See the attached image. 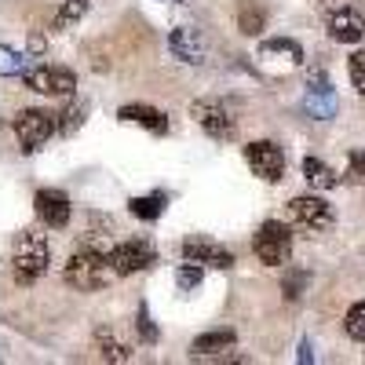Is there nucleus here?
Here are the masks:
<instances>
[{
  "mask_svg": "<svg viewBox=\"0 0 365 365\" xmlns=\"http://www.w3.org/2000/svg\"><path fill=\"white\" fill-rule=\"evenodd\" d=\"M48 259H51L48 241L41 234L22 230L15 237V252H11V278H15V285H37L48 274Z\"/></svg>",
  "mask_w": 365,
  "mask_h": 365,
  "instance_id": "1",
  "label": "nucleus"
},
{
  "mask_svg": "<svg viewBox=\"0 0 365 365\" xmlns=\"http://www.w3.org/2000/svg\"><path fill=\"white\" fill-rule=\"evenodd\" d=\"M11 128H15V139L26 154H37V150L51 139V132L58 128V113H48L41 106H26L11 117Z\"/></svg>",
  "mask_w": 365,
  "mask_h": 365,
  "instance_id": "2",
  "label": "nucleus"
},
{
  "mask_svg": "<svg viewBox=\"0 0 365 365\" xmlns=\"http://www.w3.org/2000/svg\"><path fill=\"white\" fill-rule=\"evenodd\" d=\"M106 270H110V259L106 252L99 249H81L66 259V282L81 292H96L106 285Z\"/></svg>",
  "mask_w": 365,
  "mask_h": 365,
  "instance_id": "3",
  "label": "nucleus"
},
{
  "mask_svg": "<svg viewBox=\"0 0 365 365\" xmlns=\"http://www.w3.org/2000/svg\"><path fill=\"white\" fill-rule=\"evenodd\" d=\"M190 117L201 125V132H205L208 139L227 143V139H234V132H237V117H234L230 103H223V99H197V103L190 106Z\"/></svg>",
  "mask_w": 365,
  "mask_h": 365,
  "instance_id": "4",
  "label": "nucleus"
},
{
  "mask_svg": "<svg viewBox=\"0 0 365 365\" xmlns=\"http://www.w3.org/2000/svg\"><path fill=\"white\" fill-rule=\"evenodd\" d=\"M252 252H256V259L267 263V267L289 263V252H292V234H289V227L278 223V220L263 223V227L256 230V237H252Z\"/></svg>",
  "mask_w": 365,
  "mask_h": 365,
  "instance_id": "5",
  "label": "nucleus"
},
{
  "mask_svg": "<svg viewBox=\"0 0 365 365\" xmlns=\"http://www.w3.org/2000/svg\"><path fill=\"white\" fill-rule=\"evenodd\" d=\"M106 259H110V270L117 274V278H128V274H139V270H146V267H154L158 263V252H154V245L150 241H120V245H113L110 252H106Z\"/></svg>",
  "mask_w": 365,
  "mask_h": 365,
  "instance_id": "6",
  "label": "nucleus"
},
{
  "mask_svg": "<svg viewBox=\"0 0 365 365\" xmlns=\"http://www.w3.org/2000/svg\"><path fill=\"white\" fill-rule=\"evenodd\" d=\"M22 81L37 96H73L77 91V73L70 66H34L22 73Z\"/></svg>",
  "mask_w": 365,
  "mask_h": 365,
  "instance_id": "7",
  "label": "nucleus"
},
{
  "mask_svg": "<svg viewBox=\"0 0 365 365\" xmlns=\"http://www.w3.org/2000/svg\"><path fill=\"white\" fill-rule=\"evenodd\" d=\"M285 216L296 223V227H307V230H325L332 227V208L325 197H314V194H299L285 205Z\"/></svg>",
  "mask_w": 365,
  "mask_h": 365,
  "instance_id": "8",
  "label": "nucleus"
},
{
  "mask_svg": "<svg viewBox=\"0 0 365 365\" xmlns=\"http://www.w3.org/2000/svg\"><path fill=\"white\" fill-rule=\"evenodd\" d=\"M245 161H249V168H252L259 179H267V182H278V179L285 175V154H282V146L270 143V139L249 143V146H245Z\"/></svg>",
  "mask_w": 365,
  "mask_h": 365,
  "instance_id": "9",
  "label": "nucleus"
},
{
  "mask_svg": "<svg viewBox=\"0 0 365 365\" xmlns=\"http://www.w3.org/2000/svg\"><path fill=\"white\" fill-rule=\"evenodd\" d=\"M182 259L201 263V267H216V270H230L234 267V252L216 245V241H208V237H187L182 241Z\"/></svg>",
  "mask_w": 365,
  "mask_h": 365,
  "instance_id": "10",
  "label": "nucleus"
},
{
  "mask_svg": "<svg viewBox=\"0 0 365 365\" xmlns=\"http://www.w3.org/2000/svg\"><path fill=\"white\" fill-rule=\"evenodd\" d=\"M34 212H37V220L51 230H63L70 223V197L63 190H37L34 197Z\"/></svg>",
  "mask_w": 365,
  "mask_h": 365,
  "instance_id": "11",
  "label": "nucleus"
},
{
  "mask_svg": "<svg viewBox=\"0 0 365 365\" xmlns=\"http://www.w3.org/2000/svg\"><path fill=\"white\" fill-rule=\"evenodd\" d=\"M329 37L336 44H358L365 37V19L358 8H336L329 15Z\"/></svg>",
  "mask_w": 365,
  "mask_h": 365,
  "instance_id": "12",
  "label": "nucleus"
},
{
  "mask_svg": "<svg viewBox=\"0 0 365 365\" xmlns=\"http://www.w3.org/2000/svg\"><path fill=\"white\" fill-rule=\"evenodd\" d=\"M168 48H172V55L179 58V63H190V66H201L205 63V41H201L197 29H190V26L172 29Z\"/></svg>",
  "mask_w": 365,
  "mask_h": 365,
  "instance_id": "13",
  "label": "nucleus"
},
{
  "mask_svg": "<svg viewBox=\"0 0 365 365\" xmlns=\"http://www.w3.org/2000/svg\"><path fill=\"white\" fill-rule=\"evenodd\" d=\"M120 120H128V125H143L146 132H154V135H165L168 132V117L154 106H146V103H125L117 110Z\"/></svg>",
  "mask_w": 365,
  "mask_h": 365,
  "instance_id": "14",
  "label": "nucleus"
},
{
  "mask_svg": "<svg viewBox=\"0 0 365 365\" xmlns=\"http://www.w3.org/2000/svg\"><path fill=\"white\" fill-rule=\"evenodd\" d=\"M234 344H237V332L234 329H208V332H201V336L190 344V351L197 358H212V354L220 358V351H230Z\"/></svg>",
  "mask_w": 365,
  "mask_h": 365,
  "instance_id": "15",
  "label": "nucleus"
},
{
  "mask_svg": "<svg viewBox=\"0 0 365 365\" xmlns=\"http://www.w3.org/2000/svg\"><path fill=\"white\" fill-rule=\"evenodd\" d=\"M303 110H307L314 120H329V117H336L340 99H336V91H332L329 84H322V88H311V91H307V99H303Z\"/></svg>",
  "mask_w": 365,
  "mask_h": 365,
  "instance_id": "16",
  "label": "nucleus"
},
{
  "mask_svg": "<svg viewBox=\"0 0 365 365\" xmlns=\"http://www.w3.org/2000/svg\"><path fill=\"white\" fill-rule=\"evenodd\" d=\"M96 351L103 361H132V351L125 340L113 336V329H96Z\"/></svg>",
  "mask_w": 365,
  "mask_h": 365,
  "instance_id": "17",
  "label": "nucleus"
},
{
  "mask_svg": "<svg viewBox=\"0 0 365 365\" xmlns=\"http://www.w3.org/2000/svg\"><path fill=\"white\" fill-rule=\"evenodd\" d=\"M263 26H267V11L256 4V0H241L237 4V29L245 37H256L263 34Z\"/></svg>",
  "mask_w": 365,
  "mask_h": 365,
  "instance_id": "18",
  "label": "nucleus"
},
{
  "mask_svg": "<svg viewBox=\"0 0 365 365\" xmlns=\"http://www.w3.org/2000/svg\"><path fill=\"white\" fill-rule=\"evenodd\" d=\"M303 179H307L311 187H318V190H332L340 182V175L332 172L325 161H318V158H303Z\"/></svg>",
  "mask_w": 365,
  "mask_h": 365,
  "instance_id": "19",
  "label": "nucleus"
},
{
  "mask_svg": "<svg viewBox=\"0 0 365 365\" xmlns=\"http://www.w3.org/2000/svg\"><path fill=\"white\" fill-rule=\"evenodd\" d=\"M259 55L263 58H285V63H292V66H299L303 63V48L296 44V41H289V37H274V41H263L259 44Z\"/></svg>",
  "mask_w": 365,
  "mask_h": 365,
  "instance_id": "20",
  "label": "nucleus"
},
{
  "mask_svg": "<svg viewBox=\"0 0 365 365\" xmlns=\"http://www.w3.org/2000/svg\"><path fill=\"white\" fill-rule=\"evenodd\" d=\"M84 11H88V0H63L58 4V11H55V19H51V29H70V26H77L81 19H84Z\"/></svg>",
  "mask_w": 365,
  "mask_h": 365,
  "instance_id": "21",
  "label": "nucleus"
},
{
  "mask_svg": "<svg viewBox=\"0 0 365 365\" xmlns=\"http://www.w3.org/2000/svg\"><path fill=\"white\" fill-rule=\"evenodd\" d=\"M84 117H88V99H73L63 113H58V132H63V135H73V132L84 125Z\"/></svg>",
  "mask_w": 365,
  "mask_h": 365,
  "instance_id": "22",
  "label": "nucleus"
},
{
  "mask_svg": "<svg viewBox=\"0 0 365 365\" xmlns=\"http://www.w3.org/2000/svg\"><path fill=\"white\" fill-rule=\"evenodd\" d=\"M128 208H132V216H139V220H158L161 212H165V194H146V197H132L128 201Z\"/></svg>",
  "mask_w": 365,
  "mask_h": 365,
  "instance_id": "23",
  "label": "nucleus"
},
{
  "mask_svg": "<svg viewBox=\"0 0 365 365\" xmlns=\"http://www.w3.org/2000/svg\"><path fill=\"white\" fill-rule=\"evenodd\" d=\"M29 66V55L8 48V44H0V77H22Z\"/></svg>",
  "mask_w": 365,
  "mask_h": 365,
  "instance_id": "24",
  "label": "nucleus"
},
{
  "mask_svg": "<svg viewBox=\"0 0 365 365\" xmlns=\"http://www.w3.org/2000/svg\"><path fill=\"white\" fill-rule=\"evenodd\" d=\"M344 329H347V336H351L354 344H365V299H358L354 307L347 311Z\"/></svg>",
  "mask_w": 365,
  "mask_h": 365,
  "instance_id": "25",
  "label": "nucleus"
},
{
  "mask_svg": "<svg viewBox=\"0 0 365 365\" xmlns=\"http://www.w3.org/2000/svg\"><path fill=\"white\" fill-rule=\"evenodd\" d=\"M175 282H179V289H197L201 285V263H182L179 270H175Z\"/></svg>",
  "mask_w": 365,
  "mask_h": 365,
  "instance_id": "26",
  "label": "nucleus"
},
{
  "mask_svg": "<svg viewBox=\"0 0 365 365\" xmlns=\"http://www.w3.org/2000/svg\"><path fill=\"white\" fill-rule=\"evenodd\" d=\"M347 70H351V84H354V91H358V96H365V51H354V55H351Z\"/></svg>",
  "mask_w": 365,
  "mask_h": 365,
  "instance_id": "27",
  "label": "nucleus"
},
{
  "mask_svg": "<svg viewBox=\"0 0 365 365\" xmlns=\"http://www.w3.org/2000/svg\"><path fill=\"white\" fill-rule=\"evenodd\" d=\"M139 336H143V344H158V325L150 322V311H146V303H139Z\"/></svg>",
  "mask_w": 365,
  "mask_h": 365,
  "instance_id": "28",
  "label": "nucleus"
},
{
  "mask_svg": "<svg viewBox=\"0 0 365 365\" xmlns=\"http://www.w3.org/2000/svg\"><path fill=\"white\" fill-rule=\"evenodd\" d=\"M347 182H365V154L361 150H351V158H347Z\"/></svg>",
  "mask_w": 365,
  "mask_h": 365,
  "instance_id": "29",
  "label": "nucleus"
},
{
  "mask_svg": "<svg viewBox=\"0 0 365 365\" xmlns=\"http://www.w3.org/2000/svg\"><path fill=\"white\" fill-rule=\"evenodd\" d=\"M303 285H307V274H303V270H292L289 278H285V299H299Z\"/></svg>",
  "mask_w": 365,
  "mask_h": 365,
  "instance_id": "30",
  "label": "nucleus"
},
{
  "mask_svg": "<svg viewBox=\"0 0 365 365\" xmlns=\"http://www.w3.org/2000/svg\"><path fill=\"white\" fill-rule=\"evenodd\" d=\"M314 354H311V344H299V361H311Z\"/></svg>",
  "mask_w": 365,
  "mask_h": 365,
  "instance_id": "31",
  "label": "nucleus"
}]
</instances>
